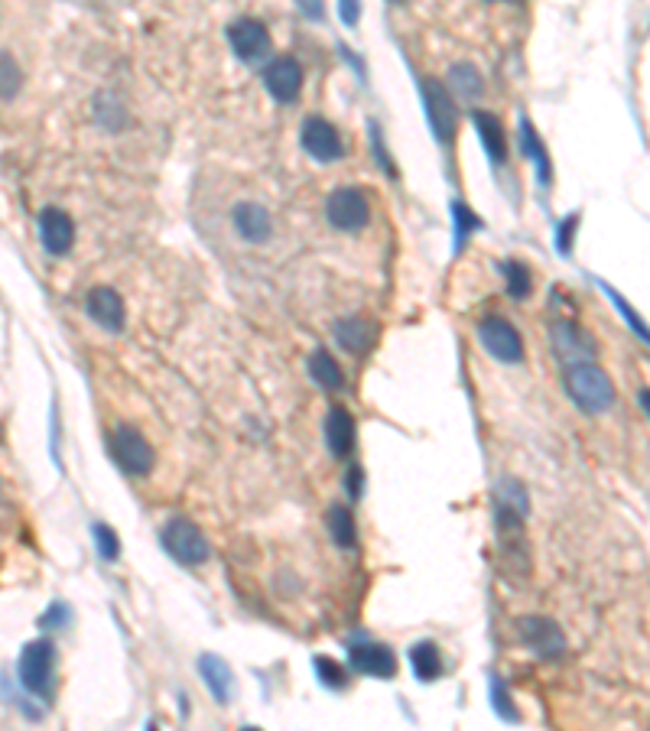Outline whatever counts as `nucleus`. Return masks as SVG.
<instances>
[{"mask_svg": "<svg viewBox=\"0 0 650 731\" xmlns=\"http://www.w3.org/2000/svg\"><path fill=\"white\" fill-rule=\"evenodd\" d=\"M576 228H579V215H566L559 221L556 228V251L559 254H569L572 251V238H576Z\"/></svg>", "mask_w": 650, "mask_h": 731, "instance_id": "obj_31", "label": "nucleus"}, {"mask_svg": "<svg viewBox=\"0 0 650 731\" xmlns=\"http://www.w3.org/2000/svg\"><path fill=\"white\" fill-rule=\"evenodd\" d=\"M602 290H605V296L611 299V303H615V309L621 312V319L631 325V332H634L637 338H641L644 345H650V329H647V325H644V319L637 316V312H634V309L628 306V299H624V296H621L618 290H611L608 283H602Z\"/></svg>", "mask_w": 650, "mask_h": 731, "instance_id": "obj_28", "label": "nucleus"}, {"mask_svg": "<svg viewBox=\"0 0 650 731\" xmlns=\"http://www.w3.org/2000/svg\"><path fill=\"white\" fill-rule=\"evenodd\" d=\"M335 342L345 351H351V355H364L377 342V325L371 319L348 316L342 322H335Z\"/></svg>", "mask_w": 650, "mask_h": 731, "instance_id": "obj_17", "label": "nucleus"}, {"mask_svg": "<svg viewBox=\"0 0 650 731\" xmlns=\"http://www.w3.org/2000/svg\"><path fill=\"white\" fill-rule=\"evenodd\" d=\"M520 143H524V153H527V160L530 163H537L540 169V186L546 189L550 186V160H546V150H543V143L537 137V130H533V124L527 121H520Z\"/></svg>", "mask_w": 650, "mask_h": 731, "instance_id": "obj_24", "label": "nucleus"}, {"mask_svg": "<svg viewBox=\"0 0 650 731\" xmlns=\"http://www.w3.org/2000/svg\"><path fill=\"white\" fill-rule=\"evenodd\" d=\"M527 491L520 481L504 478L498 488V520L501 527H520L527 520Z\"/></svg>", "mask_w": 650, "mask_h": 731, "instance_id": "obj_19", "label": "nucleus"}, {"mask_svg": "<svg viewBox=\"0 0 650 731\" xmlns=\"http://www.w3.org/2000/svg\"><path fill=\"white\" fill-rule=\"evenodd\" d=\"M264 88L270 91L280 104H293L299 88H303V69L296 59H273L264 69Z\"/></svg>", "mask_w": 650, "mask_h": 731, "instance_id": "obj_13", "label": "nucleus"}, {"mask_svg": "<svg viewBox=\"0 0 650 731\" xmlns=\"http://www.w3.org/2000/svg\"><path fill=\"white\" fill-rule=\"evenodd\" d=\"M478 342L485 345L491 358H498L501 364H517L524 361V342H520V332L511 322L501 316H488L478 325Z\"/></svg>", "mask_w": 650, "mask_h": 731, "instance_id": "obj_6", "label": "nucleus"}, {"mask_svg": "<svg viewBox=\"0 0 650 731\" xmlns=\"http://www.w3.org/2000/svg\"><path fill=\"white\" fill-rule=\"evenodd\" d=\"M111 455L127 475H147L153 468V449L134 426H117L111 433Z\"/></svg>", "mask_w": 650, "mask_h": 731, "instance_id": "obj_5", "label": "nucleus"}, {"mask_svg": "<svg viewBox=\"0 0 650 731\" xmlns=\"http://www.w3.org/2000/svg\"><path fill=\"white\" fill-rule=\"evenodd\" d=\"M163 550L176 559L182 566H202L208 556H212V546H208L205 533L192 524L186 517H173L160 533Z\"/></svg>", "mask_w": 650, "mask_h": 731, "instance_id": "obj_2", "label": "nucleus"}, {"mask_svg": "<svg viewBox=\"0 0 650 731\" xmlns=\"http://www.w3.org/2000/svg\"><path fill=\"white\" fill-rule=\"evenodd\" d=\"M517 634H520V644L540 660H559L566 654V637L559 631V624L550 618H520Z\"/></svg>", "mask_w": 650, "mask_h": 731, "instance_id": "obj_7", "label": "nucleus"}, {"mask_svg": "<svg viewBox=\"0 0 650 731\" xmlns=\"http://www.w3.org/2000/svg\"><path fill=\"white\" fill-rule=\"evenodd\" d=\"M371 147H374V160L384 166V173L397 176V169H394V163H390V156H387L384 143H381V127H377V124H371Z\"/></svg>", "mask_w": 650, "mask_h": 731, "instance_id": "obj_34", "label": "nucleus"}, {"mask_svg": "<svg viewBox=\"0 0 650 731\" xmlns=\"http://www.w3.org/2000/svg\"><path fill=\"white\" fill-rule=\"evenodd\" d=\"M0 65H4V101H13V95L20 91V69H17V62H13L10 52L0 56Z\"/></svg>", "mask_w": 650, "mask_h": 731, "instance_id": "obj_32", "label": "nucleus"}, {"mask_svg": "<svg viewBox=\"0 0 650 731\" xmlns=\"http://www.w3.org/2000/svg\"><path fill=\"white\" fill-rule=\"evenodd\" d=\"M410 667H413V673L420 676L423 683L436 680V676L442 673V660H439L436 644H429V641L413 644V650H410Z\"/></svg>", "mask_w": 650, "mask_h": 731, "instance_id": "obj_25", "label": "nucleus"}, {"mask_svg": "<svg viewBox=\"0 0 650 731\" xmlns=\"http://www.w3.org/2000/svg\"><path fill=\"white\" fill-rule=\"evenodd\" d=\"M85 309H88V316L101 325V329H108V332L124 329V299L117 296L111 286H95L85 299Z\"/></svg>", "mask_w": 650, "mask_h": 731, "instance_id": "obj_15", "label": "nucleus"}, {"mask_svg": "<svg viewBox=\"0 0 650 731\" xmlns=\"http://www.w3.org/2000/svg\"><path fill=\"white\" fill-rule=\"evenodd\" d=\"M91 537H95V543H98L101 559H108V563H114V559L121 556V540H117V533H114L111 527L95 524V527H91Z\"/></svg>", "mask_w": 650, "mask_h": 731, "instance_id": "obj_30", "label": "nucleus"}, {"mask_svg": "<svg viewBox=\"0 0 650 731\" xmlns=\"http://www.w3.org/2000/svg\"><path fill=\"white\" fill-rule=\"evenodd\" d=\"M390 4H403V0H390Z\"/></svg>", "mask_w": 650, "mask_h": 731, "instance_id": "obj_39", "label": "nucleus"}, {"mask_svg": "<svg viewBox=\"0 0 650 731\" xmlns=\"http://www.w3.org/2000/svg\"><path fill=\"white\" fill-rule=\"evenodd\" d=\"M325 218L332 221L338 231H361L371 221V205L358 189H335L325 202Z\"/></svg>", "mask_w": 650, "mask_h": 731, "instance_id": "obj_8", "label": "nucleus"}, {"mask_svg": "<svg viewBox=\"0 0 650 731\" xmlns=\"http://www.w3.org/2000/svg\"><path fill=\"white\" fill-rule=\"evenodd\" d=\"M472 124H475V130H478L481 147H485L488 156H491V163H504V156H507L504 124H501L491 111H475V114H472Z\"/></svg>", "mask_w": 650, "mask_h": 731, "instance_id": "obj_21", "label": "nucleus"}, {"mask_svg": "<svg viewBox=\"0 0 650 731\" xmlns=\"http://www.w3.org/2000/svg\"><path fill=\"white\" fill-rule=\"evenodd\" d=\"M358 17H361V4H358V0H342V20L348 26H355Z\"/></svg>", "mask_w": 650, "mask_h": 731, "instance_id": "obj_36", "label": "nucleus"}, {"mask_svg": "<svg viewBox=\"0 0 650 731\" xmlns=\"http://www.w3.org/2000/svg\"><path fill=\"white\" fill-rule=\"evenodd\" d=\"M423 101H426V117L429 127H433L436 140L442 147H449L455 140V130H459V108H455V98L449 95V88L439 82V78H423Z\"/></svg>", "mask_w": 650, "mask_h": 731, "instance_id": "obj_3", "label": "nucleus"}, {"mask_svg": "<svg viewBox=\"0 0 650 731\" xmlns=\"http://www.w3.org/2000/svg\"><path fill=\"white\" fill-rule=\"evenodd\" d=\"M348 660H351V670H358L364 676H377V680H390L397 673L394 650L384 644H351Z\"/></svg>", "mask_w": 650, "mask_h": 731, "instance_id": "obj_14", "label": "nucleus"}, {"mask_svg": "<svg viewBox=\"0 0 650 731\" xmlns=\"http://www.w3.org/2000/svg\"><path fill=\"white\" fill-rule=\"evenodd\" d=\"M20 683L30 689L33 696H49L52 689V673H56V647L49 641H33L23 647L20 654Z\"/></svg>", "mask_w": 650, "mask_h": 731, "instance_id": "obj_4", "label": "nucleus"}, {"mask_svg": "<svg viewBox=\"0 0 650 731\" xmlns=\"http://www.w3.org/2000/svg\"><path fill=\"white\" fill-rule=\"evenodd\" d=\"M452 218H455V251H462L468 234L485 228V221H481L478 215H472V208H468L465 202H452Z\"/></svg>", "mask_w": 650, "mask_h": 731, "instance_id": "obj_27", "label": "nucleus"}, {"mask_svg": "<svg viewBox=\"0 0 650 731\" xmlns=\"http://www.w3.org/2000/svg\"><path fill=\"white\" fill-rule=\"evenodd\" d=\"M234 228H238V234L244 241H251V244H264L270 238V215H267V208L264 205H254V202H241V205H234Z\"/></svg>", "mask_w": 650, "mask_h": 731, "instance_id": "obj_18", "label": "nucleus"}, {"mask_svg": "<svg viewBox=\"0 0 650 731\" xmlns=\"http://www.w3.org/2000/svg\"><path fill=\"white\" fill-rule=\"evenodd\" d=\"M563 384H566L569 400L589 416H602L611 410V403H615V384H611V377L598 368L595 358L566 364Z\"/></svg>", "mask_w": 650, "mask_h": 731, "instance_id": "obj_1", "label": "nucleus"}, {"mask_svg": "<svg viewBox=\"0 0 650 731\" xmlns=\"http://www.w3.org/2000/svg\"><path fill=\"white\" fill-rule=\"evenodd\" d=\"M449 78H452L455 91H459V95H462L465 101H475V98H481V91H485V82H481V72L475 69L472 62L452 65V69H449Z\"/></svg>", "mask_w": 650, "mask_h": 731, "instance_id": "obj_26", "label": "nucleus"}, {"mask_svg": "<svg viewBox=\"0 0 650 731\" xmlns=\"http://www.w3.org/2000/svg\"><path fill=\"white\" fill-rule=\"evenodd\" d=\"M550 335H553V345H556V355L563 361V368L572 361H589L595 358V342L589 332H582L576 322H566L559 319L550 325Z\"/></svg>", "mask_w": 650, "mask_h": 731, "instance_id": "obj_11", "label": "nucleus"}, {"mask_svg": "<svg viewBox=\"0 0 650 731\" xmlns=\"http://www.w3.org/2000/svg\"><path fill=\"white\" fill-rule=\"evenodd\" d=\"M325 527H329L332 540L338 550H355L358 543V530H355V514L345 504H332L329 514H325Z\"/></svg>", "mask_w": 650, "mask_h": 731, "instance_id": "obj_22", "label": "nucleus"}, {"mask_svg": "<svg viewBox=\"0 0 650 731\" xmlns=\"http://www.w3.org/2000/svg\"><path fill=\"white\" fill-rule=\"evenodd\" d=\"M199 673H202V683L208 686V693L215 696V702L228 706L231 693H234V676L228 670V663L221 657H215V654H202L199 657Z\"/></svg>", "mask_w": 650, "mask_h": 731, "instance_id": "obj_20", "label": "nucleus"}, {"mask_svg": "<svg viewBox=\"0 0 650 731\" xmlns=\"http://www.w3.org/2000/svg\"><path fill=\"white\" fill-rule=\"evenodd\" d=\"M296 7L303 10L306 17H312V20L322 17V4H319V0H296Z\"/></svg>", "mask_w": 650, "mask_h": 731, "instance_id": "obj_37", "label": "nucleus"}, {"mask_svg": "<svg viewBox=\"0 0 650 731\" xmlns=\"http://www.w3.org/2000/svg\"><path fill=\"white\" fill-rule=\"evenodd\" d=\"M316 670H319V680L325 683V686H332V689H342L345 686V670L338 667V663H332V660H316Z\"/></svg>", "mask_w": 650, "mask_h": 731, "instance_id": "obj_33", "label": "nucleus"}, {"mask_svg": "<svg viewBox=\"0 0 650 731\" xmlns=\"http://www.w3.org/2000/svg\"><path fill=\"white\" fill-rule=\"evenodd\" d=\"M299 140H303V150L319 163H335V160H342V153H345L342 137H338V130L325 121V117H306Z\"/></svg>", "mask_w": 650, "mask_h": 731, "instance_id": "obj_9", "label": "nucleus"}, {"mask_svg": "<svg viewBox=\"0 0 650 731\" xmlns=\"http://www.w3.org/2000/svg\"><path fill=\"white\" fill-rule=\"evenodd\" d=\"M39 241H43V247L52 257L69 254L75 241V221L56 205L43 208V215H39Z\"/></svg>", "mask_w": 650, "mask_h": 731, "instance_id": "obj_12", "label": "nucleus"}, {"mask_svg": "<svg viewBox=\"0 0 650 731\" xmlns=\"http://www.w3.org/2000/svg\"><path fill=\"white\" fill-rule=\"evenodd\" d=\"M345 488H348V494H351V501L361 498V491H364V475H361V468H358V465H351V468H348Z\"/></svg>", "mask_w": 650, "mask_h": 731, "instance_id": "obj_35", "label": "nucleus"}, {"mask_svg": "<svg viewBox=\"0 0 650 731\" xmlns=\"http://www.w3.org/2000/svg\"><path fill=\"white\" fill-rule=\"evenodd\" d=\"M501 270H504V280H507V293H511L514 299H527L530 286H533L527 264H520V260H507Z\"/></svg>", "mask_w": 650, "mask_h": 731, "instance_id": "obj_29", "label": "nucleus"}, {"mask_svg": "<svg viewBox=\"0 0 650 731\" xmlns=\"http://www.w3.org/2000/svg\"><path fill=\"white\" fill-rule=\"evenodd\" d=\"M322 433H325V446L335 455V459H345L355 446V416H351L345 407H329L325 413V423H322Z\"/></svg>", "mask_w": 650, "mask_h": 731, "instance_id": "obj_16", "label": "nucleus"}, {"mask_svg": "<svg viewBox=\"0 0 650 731\" xmlns=\"http://www.w3.org/2000/svg\"><path fill=\"white\" fill-rule=\"evenodd\" d=\"M637 403H641V410L647 413V420H650V390L644 387L641 394H637Z\"/></svg>", "mask_w": 650, "mask_h": 731, "instance_id": "obj_38", "label": "nucleus"}, {"mask_svg": "<svg viewBox=\"0 0 650 731\" xmlns=\"http://www.w3.org/2000/svg\"><path fill=\"white\" fill-rule=\"evenodd\" d=\"M309 374H312V381H316L319 387H325V390H342L345 387L342 368H338L335 358L325 348H316L309 355Z\"/></svg>", "mask_w": 650, "mask_h": 731, "instance_id": "obj_23", "label": "nucleus"}, {"mask_svg": "<svg viewBox=\"0 0 650 731\" xmlns=\"http://www.w3.org/2000/svg\"><path fill=\"white\" fill-rule=\"evenodd\" d=\"M228 43L231 49L238 52V59L244 62H257L270 52V33L260 20H234L228 26Z\"/></svg>", "mask_w": 650, "mask_h": 731, "instance_id": "obj_10", "label": "nucleus"}]
</instances>
